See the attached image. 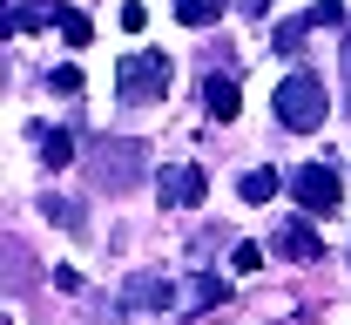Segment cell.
Instances as JSON below:
<instances>
[{"mask_svg": "<svg viewBox=\"0 0 351 325\" xmlns=\"http://www.w3.org/2000/svg\"><path fill=\"white\" fill-rule=\"evenodd\" d=\"M270 109H277V122L291 129V136H311V129H324V109H331V95H324V82L317 75H284L277 82V95H270Z\"/></svg>", "mask_w": 351, "mask_h": 325, "instance_id": "cell-1", "label": "cell"}, {"mask_svg": "<svg viewBox=\"0 0 351 325\" xmlns=\"http://www.w3.org/2000/svg\"><path fill=\"white\" fill-rule=\"evenodd\" d=\"M142 142H95V163H88V177H95V190H135L142 183Z\"/></svg>", "mask_w": 351, "mask_h": 325, "instance_id": "cell-2", "label": "cell"}, {"mask_svg": "<svg viewBox=\"0 0 351 325\" xmlns=\"http://www.w3.org/2000/svg\"><path fill=\"white\" fill-rule=\"evenodd\" d=\"M115 89L122 102H156V95H169V54H122V75H115Z\"/></svg>", "mask_w": 351, "mask_h": 325, "instance_id": "cell-3", "label": "cell"}, {"mask_svg": "<svg viewBox=\"0 0 351 325\" xmlns=\"http://www.w3.org/2000/svg\"><path fill=\"white\" fill-rule=\"evenodd\" d=\"M156 197H162V210H196V203L210 197V170H203V163H169V170L156 177Z\"/></svg>", "mask_w": 351, "mask_h": 325, "instance_id": "cell-4", "label": "cell"}, {"mask_svg": "<svg viewBox=\"0 0 351 325\" xmlns=\"http://www.w3.org/2000/svg\"><path fill=\"white\" fill-rule=\"evenodd\" d=\"M291 190H298V203H304L311 217L338 210V197H345V183H338V170H331V163H304V170L291 177Z\"/></svg>", "mask_w": 351, "mask_h": 325, "instance_id": "cell-5", "label": "cell"}, {"mask_svg": "<svg viewBox=\"0 0 351 325\" xmlns=\"http://www.w3.org/2000/svg\"><path fill=\"white\" fill-rule=\"evenodd\" d=\"M270 251H277V258H291V265H317V258H324V237L311 231V210H304V217H291L284 231L270 237Z\"/></svg>", "mask_w": 351, "mask_h": 325, "instance_id": "cell-6", "label": "cell"}, {"mask_svg": "<svg viewBox=\"0 0 351 325\" xmlns=\"http://www.w3.org/2000/svg\"><path fill=\"white\" fill-rule=\"evenodd\" d=\"M122 305H129V312H169L176 284L169 278H129V284H122Z\"/></svg>", "mask_w": 351, "mask_h": 325, "instance_id": "cell-7", "label": "cell"}, {"mask_svg": "<svg viewBox=\"0 0 351 325\" xmlns=\"http://www.w3.org/2000/svg\"><path fill=\"white\" fill-rule=\"evenodd\" d=\"M203 109H210L217 122H237V82H230V75H210V82H203Z\"/></svg>", "mask_w": 351, "mask_h": 325, "instance_id": "cell-8", "label": "cell"}, {"mask_svg": "<svg viewBox=\"0 0 351 325\" xmlns=\"http://www.w3.org/2000/svg\"><path fill=\"white\" fill-rule=\"evenodd\" d=\"M54 27H61V41H68V47H88V41H95V21H88L82 7H61V0H54Z\"/></svg>", "mask_w": 351, "mask_h": 325, "instance_id": "cell-9", "label": "cell"}, {"mask_svg": "<svg viewBox=\"0 0 351 325\" xmlns=\"http://www.w3.org/2000/svg\"><path fill=\"white\" fill-rule=\"evenodd\" d=\"M41 163L47 170H68L75 163V136L68 129H41Z\"/></svg>", "mask_w": 351, "mask_h": 325, "instance_id": "cell-10", "label": "cell"}, {"mask_svg": "<svg viewBox=\"0 0 351 325\" xmlns=\"http://www.w3.org/2000/svg\"><path fill=\"white\" fill-rule=\"evenodd\" d=\"M277 190H284V177H277V170H250V177L237 183V197H243V203H270Z\"/></svg>", "mask_w": 351, "mask_h": 325, "instance_id": "cell-11", "label": "cell"}, {"mask_svg": "<svg viewBox=\"0 0 351 325\" xmlns=\"http://www.w3.org/2000/svg\"><path fill=\"white\" fill-rule=\"evenodd\" d=\"M217 14H223V0H176V21L182 27H210Z\"/></svg>", "mask_w": 351, "mask_h": 325, "instance_id": "cell-12", "label": "cell"}, {"mask_svg": "<svg viewBox=\"0 0 351 325\" xmlns=\"http://www.w3.org/2000/svg\"><path fill=\"white\" fill-rule=\"evenodd\" d=\"M304 34H311V21L298 14V21H284V27L270 34V47H277V54H298V47H304Z\"/></svg>", "mask_w": 351, "mask_h": 325, "instance_id": "cell-13", "label": "cell"}, {"mask_svg": "<svg viewBox=\"0 0 351 325\" xmlns=\"http://www.w3.org/2000/svg\"><path fill=\"white\" fill-rule=\"evenodd\" d=\"M189 298H196V312H210V305H223V298H230V284H223V278H210V271H203V278L189 284Z\"/></svg>", "mask_w": 351, "mask_h": 325, "instance_id": "cell-14", "label": "cell"}, {"mask_svg": "<svg viewBox=\"0 0 351 325\" xmlns=\"http://www.w3.org/2000/svg\"><path fill=\"white\" fill-rule=\"evenodd\" d=\"M311 27H345V0H317V7H304Z\"/></svg>", "mask_w": 351, "mask_h": 325, "instance_id": "cell-15", "label": "cell"}, {"mask_svg": "<svg viewBox=\"0 0 351 325\" xmlns=\"http://www.w3.org/2000/svg\"><path fill=\"white\" fill-rule=\"evenodd\" d=\"M41 21H54V7H14V34H34Z\"/></svg>", "mask_w": 351, "mask_h": 325, "instance_id": "cell-16", "label": "cell"}, {"mask_svg": "<svg viewBox=\"0 0 351 325\" xmlns=\"http://www.w3.org/2000/svg\"><path fill=\"white\" fill-rule=\"evenodd\" d=\"M230 271H263V244H237L230 251Z\"/></svg>", "mask_w": 351, "mask_h": 325, "instance_id": "cell-17", "label": "cell"}, {"mask_svg": "<svg viewBox=\"0 0 351 325\" xmlns=\"http://www.w3.org/2000/svg\"><path fill=\"white\" fill-rule=\"evenodd\" d=\"M47 82H54V89H61V95H82V68H75V61H61V68H54Z\"/></svg>", "mask_w": 351, "mask_h": 325, "instance_id": "cell-18", "label": "cell"}, {"mask_svg": "<svg viewBox=\"0 0 351 325\" xmlns=\"http://www.w3.org/2000/svg\"><path fill=\"white\" fill-rule=\"evenodd\" d=\"M122 27H129V34H142V27H149V7H142V0H129V7H122Z\"/></svg>", "mask_w": 351, "mask_h": 325, "instance_id": "cell-19", "label": "cell"}, {"mask_svg": "<svg viewBox=\"0 0 351 325\" xmlns=\"http://www.w3.org/2000/svg\"><path fill=\"white\" fill-rule=\"evenodd\" d=\"M237 7H243V14H263V7H270V0H237Z\"/></svg>", "mask_w": 351, "mask_h": 325, "instance_id": "cell-20", "label": "cell"}]
</instances>
